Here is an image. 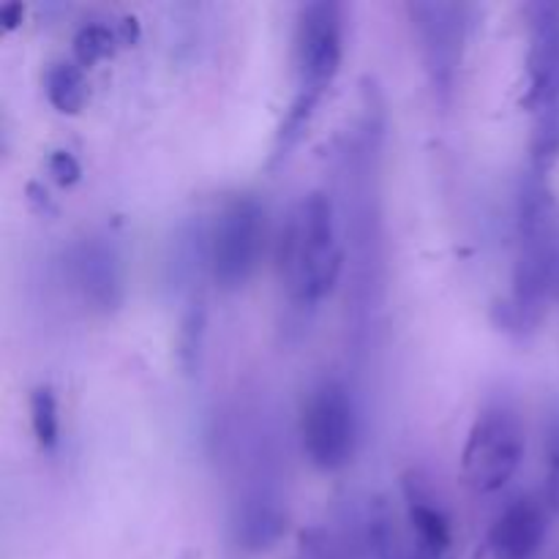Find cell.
Here are the masks:
<instances>
[{
    "label": "cell",
    "instance_id": "8",
    "mask_svg": "<svg viewBox=\"0 0 559 559\" xmlns=\"http://www.w3.org/2000/svg\"><path fill=\"white\" fill-rule=\"evenodd\" d=\"M344 60V9L336 0H311L295 20V71L300 91L317 96L331 87Z\"/></svg>",
    "mask_w": 559,
    "mask_h": 559
},
{
    "label": "cell",
    "instance_id": "11",
    "mask_svg": "<svg viewBox=\"0 0 559 559\" xmlns=\"http://www.w3.org/2000/svg\"><path fill=\"white\" fill-rule=\"evenodd\" d=\"M549 508L535 497H519L495 519L489 530L491 555L497 559H535L549 535Z\"/></svg>",
    "mask_w": 559,
    "mask_h": 559
},
{
    "label": "cell",
    "instance_id": "6",
    "mask_svg": "<svg viewBox=\"0 0 559 559\" xmlns=\"http://www.w3.org/2000/svg\"><path fill=\"white\" fill-rule=\"evenodd\" d=\"M473 9L467 3H445V0H415L407 3L409 25L418 38V52L429 85L440 102H448L462 71L464 52L473 25Z\"/></svg>",
    "mask_w": 559,
    "mask_h": 559
},
{
    "label": "cell",
    "instance_id": "18",
    "mask_svg": "<svg viewBox=\"0 0 559 559\" xmlns=\"http://www.w3.org/2000/svg\"><path fill=\"white\" fill-rule=\"evenodd\" d=\"M559 158V109L535 115L533 140H530V169L549 175Z\"/></svg>",
    "mask_w": 559,
    "mask_h": 559
},
{
    "label": "cell",
    "instance_id": "15",
    "mask_svg": "<svg viewBox=\"0 0 559 559\" xmlns=\"http://www.w3.org/2000/svg\"><path fill=\"white\" fill-rule=\"evenodd\" d=\"M322 96L311 91H300L295 93V98L289 102L287 112H284L282 123H278L276 136H273V151H271V162L278 164L289 156V153L298 147V142L304 140L306 129H309L311 118L317 112V104H320Z\"/></svg>",
    "mask_w": 559,
    "mask_h": 559
},
{
    "label": "cell",
    "instance_id": "14",
    "mask_svg": "<svg viewBox=\"0 0 559 559\" xmlns=\"http://www.w3.org/2000/svg\"><path fill=\"white\" fill-rule=\"evenodd\" d=\"M44 93L58 112L76 115L87 102L85 69L71 60H52L44 71Z\"/></svg>",
    "mask_w": 559,
    "mask_h": 559
},
{
    "label": "cell",
    "instance_id": "20",
    "mask_svg": "<svg viewBox=\"0 0 559 559\" xmlns=\"http://www.w3.org/2000/svg\"><path fill=\"white\" fill-rule=\"evenodd\" d=\"M544 502L559 513V404L549 409L544 424Z\"/></svg>",
    "mask_w": 559,
    "mask_h": 559
},
{
    "label": "cell",
    "instance_id": "21",
    "mask_svg": "<svg viewBox=\"0 0 559 559\" xmlns=\"http://www.w3.org/2000/svg\"><path fill=\"white\" fill-rule=\"evenodd\" d=\"M47 169L49 175H52V180L58 186H74L76 180L82 178V164L76 162V156L71 151H66V147H58V151L49 153L47 158Z\"/></svg>",
    "mask_w": 559,
    "mask_h": 559
},
{
    "label": "cell",
    "instance_id": "1",
    "mask_svg": "<svg viewBox=\"0 0 559 559\" xmlns=\"http://www.w3.org/2000/svg\"><path fill=\"white\" fill-rule=\"evenodd\" d=\"M559 287V222L549 175L527 173L516 191V260H513L511 298L506 325L533 331L549 311Z\"/></svg>",
    "mask_w": 559,
    "mask_h": 559
},
{
    "label": "cell",
    "instance_id": "7",
    "mask_svg": "<svg viewBox=\"0 0 559 559\" xmlns=\"http://www.w3.org/2000/svg\"><path fill=\"white\" fill-rule=\"evenodd\" d=\"M273 451L267 440H257L254 445V469L233 502V540L246 555H260L278 544L289 522L287 495L282 489L276 467H273Z\"/></svg>",
    "mask_w": 559,
    "mask_h": 559
},
{
    "label": "cell",
    "instance_id": "9",
    "mask_svg": "<svg viewBox=\"0 0 559 559\" xmlns=\"http://www.w3.org/2000/svg\"><path fill=\"white\" fill-rule=\"evenodd\" d=\"M66 271L80 298L93 311L112 314L126 300V271L120 251L102 235H85L66 257Z\"/></svg>",
    "mask_w": 559,
    "mask_h": 559
},
{
    "label": "cell",
    "instance_id": "16",
    "mask_svg": "<svg viewBox=\"0 0 559 559\" xmlns=\"http://www.w3.org/2000/svg\"><path fill=\"white\" fill-rule=\"evenodd\" d=\"M207 338V309L202 300H191L180 314L178 328V364L189 377L200 374L202 358H205Z\"/></svg>",
    "mask_w": 559,
    "mask_h": 559
},
{
    "label": "cell",
    "instance_id": "23",
    "mask_svg": "<svg viewBox=\"0 0 559 559\" xmlns=\"http://www.w3.org/2000/svg\"><path fill=\"white\" fill-rule=\"evenodd\" d=\"M295 559H311V557L304 555V551H298V557H295Z\"/></svg>",
    "mask_w": 559,
    "mask_h": 559
},
{
    "label": "cell",
    "instance_id": "5",
    "mask_svg": "<svg viewBox=\"0 0 559 559\" xmlns=\"http://www.w3.org/2000/svg\"><path fill=\"white\" fill-rule=\"evenodd\" d=\"M304 453L322 473H338L358 451V407L338 377H322L300 409Z\"/></svg>",
    "mask_w": 559,
    "mask_h": 559
},
{
    "label": "cell",
    "instance_id": "3",
    "mask_svg": "<svg viewBox=\"0 0 559 559\" xmlns=\"http://www.w3.org/2000/svg\"><path fill=\"white\" fill-rule=\"evenodd\" d=\"M267 240L265 205L254 194H233L207 224V265L222 289H238L260 267Z\"/></svg>",
    "mask_w": 559,
    "mask_h": 559
},
{
    "label": "cell",
    "instance_id": "22",
    "mask_svg": "<svg viewBox=\"0 0 559 559\" xmlns=\"http://www.w3.org/2000/svg\"><path fill=\"white\" fill-rule=\"evenodd\" d=\"M22 16H25V5L20 0H5V3H0V25L5 31H14L22 22Z\"/></svg>",
    "mask_w": 559,
    "mask_h": 559
},
{
    "label": "cell",
    "instance_id": "4",
    "mask_svg": "<svg viewBox=\"0 0 559 559\" xmlns=\"http://www.w3.org/2000/svg\"><path fill=\"white\" fill-rule=\"evenodd\" d=\"M524 426L516 407L491 402L475 415L462 451V475L475 495L506 489L524 459Z\"/></svg>",
    "mask_w": 559,
    "mask_h": 559
},
{
    "label": "cell",
    "instance_id": "17",
    "mask_svg": "<svg viewBox=\"0 0 559 559\" xmlns=\"http://www.w3.org/2000/svg\"><path fill=\"white\" fill-rule=\"evenodd\" d=\"M31 426L41 451H55L60 442V409L52 385H36L31 391Z\"/></svg>",
    "mask_w": 559,
    "mask_h": 559
},
{
    "label": "cell",
    "instance_id": "19",
    "mask_svg": "<svg viewBox=\"0 0 559 559\" xmlns=\"http://www.w3.org/2000/svg\"><path fill=\"white\" fill-rule=\"evenodd\" d=\"M115 44H118V33L109 25H102V22H85L80 31L74 33V41H71V49H74V60L82 66V69H91L98 60L109 58L115 52Z\"/></svg>",
    "mask_w": 559,
    "mask_h": 559
},
{
    "label": "cell",
    "instance_id": "12",
    "mask_svg": "<svg viewBox=\"0 0 559 559\" xmlns=\"http://www.w3.org/2000/svg\"><path fill=\"white\" fill-rule=\"evenodd\" d=\"M404 506H407V522L413 530V540L431 557L442 559L451 549V519H448L445 508L440 500H435L429 489H426L420 475H407L404 478Z\"/></svg>",
    "mask_w": 559,
    "mask_h": 559
},
{
    "label": "cell",
    "instance_id": "2",
    "mask_svg": "<svg viewBox=\"0 0 559 559\" xmlns=\"http://www.w3.org/2000/svg\"><path fill=\"white\" fill-rule=\"evenodd\" d=\"M342 218L328 191L314 189L289 207L276 240V271L287 300L311 309L336 287L344 271Z\"/></svg>",
    "mask_w": 559,
    "mask_h": 559
},
{
    "label": "cell",
    "instance_id": "13",
    "mask_svg": "<svg viewBox=\"0 0 559 559\" xmlns=\"http://www.w3.org/2000/svg\"><path fill=\"white\" fill-rule=\"evenodd\" d=\"M164 267H167L169 287L178 289V293L194 287L202 271L211 273V265H207V224L194 222V218L180 224L169 240L167 265Z\"/></svg>",
    "mask_w": 559,
    "mask_h": 559
},
{
    "label": "cell",
    "instance_id": "10",
    "mask_svg": "<svg viewBox=\"0 0 559 559\" xmlns=\"http://www.w3.org/2000/svg\"><path fill=\"white\" fill-rule=\"evenodd\" d=\"M527 93L524 107L533 115L559 109V5H527Z\"/></svg>",
    "mask_w": 559,
    "mask_h": 559
}]
</instances>
